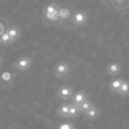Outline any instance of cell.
I'll use <instances>...</instances> for the list:
<instances>
[{
  "instance_id": "8992f818",
  "label": "cell",
  "mask_w": 129,
  "mask_h": 129,
  "mask_svg": "<svg viewBox=\"0 0 129 129\" xmlns=\"http://www.w3.org/2000/svg\"><path fill=\"white\" fill-rule=\"evenodd\" d=\"M106 72L110 75V76H117L120 72H121V66H120V63H117V62H111L107 64V67H106Z\"/></svg>"
},
{
  "instance_id": "7c38bea8",
  "label": "cell",
  "mask_w": 129,
  "mask_h": 129,
  "mask_svg": "<svg viewBox=\"0 0 129 129\" xmlns=\"http://www.w3.org/2000/svg\"><path fill=\"white\" fill-rule=\"evenodd\" d=\"M58 17H59V19H62V21L69 19V18L71 17V10H70L69 8H61V9H58Z\"/></svg>"
},
{
  "instance_id": "4fadbf2b",
  "label": "cell",
  "mask_w": 129,
  "mask_h": 129,
  "mask_svg": "<svg viewBox=\"0 0 129 129\" xmlns=\"http://www.w3.org/2000/svg\"><path fill=\"white\" fill-rule=\"evenodd\" d=\"M0 80L4 81L5 84H10L13 80V74L10 72V71H4L0 74Z\"/></svg>"
},
{
  "instance_id": "277c9868",
  "label": "cell",
  "mask_w": 129,
  "mask_h": 129,
  "mask_svg": "<svg viewBox=\"0 0 129 129\" xmlns=\"http://www.w3.org/2000/svg\"><path fill=\"white\" fill-rule=\"evenodd\" d=\"M70 72V66L66 62H58L54 67V74L57 78H64Z\"/></svg>"
},
{
  "instance_id": "ac0fdd59",
  "label": "cell",
  "mask_w": 129,
  "mask_h": 129,
  "mask_svg": "<svg viewBox=\"0 0 129 129\" xmlns=\"http://www.w3.org/2000/svg\"><path fill=\"white\" fill-rule=\"evenodd\" d=\"M57 129H74V126H72V124H70V123H62L61 125H58Z\"/></svg>"
},
{
  "instance_id": "30bf717a",
  "label": "cell",
  "mask_w": 129,
  "mask_h": 129,
  "mask_svg": "<svg viewBox=\"0 0 129 129\" xmlns=\"http://www.w3.org/2000/svg\"><path fill=\"white\" fill-rule=\"evenodd\" d=\"M121 84H123V79H112V80L110 81V85H109L110 90L114 92V93H119Z\"/></svg>"
},
{
  "instance_id": "7a4b0ae2",
  "label": "cell",
  "mask_w": 129,
  "mask_h": 129,
  "mask_svg": "<svg viewBox=\"0 0 129 129\" xmlns=\"http://www.w3.org/2000/svg\"><path fill=\"white\" fill-rule=\"evenodd\" d=\"M31 64H32V59H31L30 57H27V56H23V57L18 58V59L13 63V67H14L16 70H18V71H22V72H23V71L30 70Z\"/></svg>"
},
{
  "instance_id": "ba28073f",
  "label": "cell",
  "mask_w": 129,
  "mask_h": 129,
  "mask_svg": "<svg viewBox=\"0 0 129 129\" xmlns=\"http://www.w3.org/2000/svg\"><path fill=\"white\" fill-rule=\"evenodd\" d=\"M7 34H8V36L10 38V40L16 41V40H18L19 36H21V31H19L18 27L13 26V27H9V28L7 30Z\"/></svg>"
},
{
  "instance_id": "5b68a950",
  "label": "cell",
  "mask_w": 129,
  "mask_h": 129,
  "mask_svg": "<svg viewBox=\"0 0 129 129\" xmlns=\"http://www.w3.org/2000/svg\"><path fill=\"white\" fill-rule=\"evenodd\" d=\"M74 92H72V88L69 87V85H63V87H61L58 90H57V97L59 100L62 101H67L70 100L71 97H72Z\"/></svg>"
},
{
  "instance_id": "52a82bcc",
  "label": "cell",
  "mask_w": 129,
  "mask_h": 129,
  "mask_svg": "<svg viewBox=\"0 0 129 129\" xmlns=\"http://www.w3.org/2000/svg\"><path fill=\"white\" fill-rule=\"evenodd\" d=\"M84 101H87V94L84 92L79 90V92H75L72 94V105L75 106H80Z\"/></svg>"
},
{
  "instance_id": "ffe728a7",
  "label": "cell",
  "mask_w": 129,
  "mask_h": 129,
  "mask_svg": "<svg viewBox=\"0 0 129 129\" xmlns=\"http://www.w3.org/2000/svg\"><path fill=\"white\" fill-rule=\"evenodd\" d=\"M2 62H3V57L0 56V64H2Z\"/></svg>"
},
{
  "instance_id": "9c48e42d",
  "label": "cell",
  "mask_w": 129,
  "mask_h": 129,
  "mask_svg": "<svg viewBox=\"0 0 129 129\" xmlns=\"http://www.w3.org/2000/svg\"><path fill=\"white\" fill-rule=\"evenodd\" d=\"M100 114H101V112H100V110L97 109V107H94V106H93L92 109H89V110H88L87 112H85L84 115H85V117H87L88 120H95L97 117L100 116Z\"/></svg>"
},
{
  "instance_id": "8fae6325",
  "label": "cell",
  "mask_w": 129,
  "mask_h": 129,
  "mask_svg": "<svg viewBox=\"0 0 129 129\" xmlns=\"http://www.w3.org/2000/svg\"><path fill=\"white\" fill-rule=\"evenodd\" d=\"M69 111H70V109H69V103H62V105L58 106V109H57L58 115L62 116V117H69Z\"/></svg>"
},
{
  "instance_id": "e0dca14e",
  "label": "cell",
  "mask_w": 129,
  "mask_h": 129,
  "mask_svg": "<svg viewBox=\"0 0 129 129\" xmlns=\"http://www.w3.org/2000/svg\"><path fill=\"white\" fill-rule=\"evenodd\" d=\"M0 43H2V44H4V45H8V44H10V43H13L12 40H10V38L8 36L7 31L4 32L2 36H0Z\"/></svg>"
},
{
  "instance_id": "6da1fadb",
  "label": "cell",
  "mask_w": 129,
  "mask_h": 129,
  "mask_svg": "<svg viewBox=\"0 0 129 129\" xmlns=\"http://www.w3.org/2000/svg\"><path fill=\"white\" fill-rule=\"evenodd\" d=\"M44 17L47 21H49V22H56V21L59 19L58 17V8L54 5V4H49L45 7L44 9Z\"/></svg>"
},
{
  "instance_id": "3957f363",
  "label": "cell",
  "mask_w": 129,
  "mask_h": 129,
  "mask_svg": "<svg viewBox=\"0 0 129 129\" xmlns=\"http://www.w3.org/2000/svg\"><path fill=\"white\" fill-rule=\"evenodd\" d=\"M87 21H88V14L83 10H78L72 14V22L76 26H84L87 23Z\"/></svg>"
},
{
  "instance_id": "9a60e30c",
  "label": "cell",
  "mask_w": 129,
  "mask_h": 129,
  "mask_svg": "<svg viewBox=\"0 0 129 129\" xmlns=\"http://www.w3.org/2000/svg\"><path fill=\"white\" fill-rule=\"evenodd\" d=\"M117 94H120V95H128L129 94V81L126 80H123V84H121V87H120V90Z\"/></svg>"
},
{
  "instance_id": "d6986e66",
  "label": "cell",
  "mask_w": 129,
  "mask_h": 129,
  "mask_svg": "<svg viewBox=\"0 0 129 129\" xmlns=\"http://www.w3.org/2000/svg\"><path fill=\"white\" fill-rule=\"evenodd\" d=\"M4 32H5V28H4V25H3L2 22H0V36H2V35L4 34Z\"/></svg>"
},
{
  "instance_id": "5bb4252c",
  "label": "cell",
  "mask_w": 129,
  "mask_h": 129,
  "mask_svg": "<svg viewBox=\"0 0 129 129\" xmlns=\"http://www.w3.org/2000/svg\"><path fill=\"white\" fill-rule=\"evenodd\" d=\"M69 117H76L79 114H80V110H79V106H75L72 103H69Z\"/></svg>"
},
{
  "instance_id": "2e32d148",
  "label": "cell",
  "mask_w": 129,
  "mask_h": 129,
  "mask_svg": "<svg viewBox=\"0 0 129 129\" xmlns=\"http://www.w3.org/2000/svg\"><path fill=\"white\" fill-rule=\"evenodd\" d=\"M92 107H93V105H92V102L89 101V100H87V101H84L80 106H79V110H80V112H87L89 109H92Z\"/></svg>"
}]
</instances>
